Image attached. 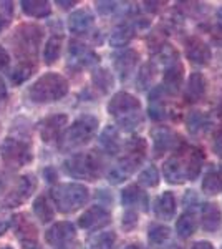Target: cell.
Here are the masks:
<instances>
[{
    "label": "cell",
    "mask_w": 222,
    "mask_h": 249,
    "mask_svg": "<svg viewBox=\"0 0 222 249\" xmlns=\"http://www.w3.org/2000/svg\"><path fill=\"white\" fill-rule=\"evenodd\" d=\"M68 93V80L60 73L48 71L28 88V98L34 103H53Z\"/></svg>",
    "instance_id": "1"
},
{
    "label": "cell",
    "mask_w": 222,
    "mask_h": 249,
    "mask_svg": "<svg viewBox=\"0 0 222 249\" xmlns=\"http://www.w3.org/2000/svg\"><path fill=\"white\" fill-rule=\"evenodd\" d=\"M51 201L56 206V210L63 214H70V213L78 211L88 203L90 198V191L85 184L80 183H63L55 186L50 191Z\"/></svg>",
    "instance_id": "2"
},
{
    "label": "cell",
    "mask_w": 222,
    "mask_h": 249,
    "mask_svg": "<svg viewBox=\"0 0 222 249\" xmlns=\"http://www.w3.org/2000/svg\"><path fill=\"white\" fill-rule=\"evenodd\" d=\"M98 130V118L93 115H83L76 118L71 126H68L65 133L60 136V150L73 151L86 144L95 136Z\"/></svg>",
    "instance_id": "3"
},
{
    "label": "cell",
    "mask_w": 222,
    "mask_h": 249,
    "mask_svg": "<svg viewBox=\"0 0 222 249\" xmlns=\"http://www.w3.org/2000/svg\"><path fill=\"white\" fill-rule=\"evenodd\" d=\"M43 38V30L35 23H22L14 32L12 43H14L15 53L22 62H32L37 57L38 47Z\"/></svg>",
    "instance_id": "4"
},
{
    "label": "cell",
    "mask_w": 222,
    "mask_h": 249,
    "mask_svg": "<svg viewBox=\"0 0 222 249\" xmlns=\"http://www.w3.org/2000/svg\"><path fill=\"white\" fill-rule=\"evenodd\" d=\"M63 170L75 179L95 181L102 173V161L95 153H76L63 161Z\"/></svg>",
    "instance_id": "5"
},
{
    "label": "cell",
    "mask_w": 222,
    "mask_h": 249,
    "mask_svg": "<svg viewBox=\"0 0 222 249\" xmlns=\"http://www.w3.org/2000/svg\"><path fill=\"white\" fill-rule=\"evenodd\" d=\"M0 158L9 168H22L32 161V146L17 138H5L0 144Z\"/></svg>",
    "instance_id": "6"
},
{
    "label": "cell",
    "mask_w": 222,
    "mask_h": 249,
    "mask_svg": "<svg viewBox=\"0 0 222 249\" xmlns=\"http://www.w3.org/2000/svg\"><path fill=\"white\" fill-rule=\"evenodd\" d=\"M35 188H37V178H35V175L28 173V175L20 176L17 183H15V188L7 195L5 201H3L5 208H17L20 204H23L32 196Z\"/></svg>",
    "instance_id": "7"
},
{
    "label": "cell",
    "mask_w": 222,
    "mask_h": 249,
    "mask_svg": "<svg viewBox=\"0 0 222 249\" xmlns=\"http://www.w3.org/2000/svg\"><path fill=\"white\" fill-rule=\"evenodd\" d=\"M139 100L135 95L128 93V91H120V93L113 95L110 103H108V113L116 116L118 120L133 113H139Z\"/></svg>",
    "instance_id": "8"
},
{
    "label": "cell",
    "mask_w": 222,
    "mask_h": 249,
    "mask_svg": "<svg viewBox=\"0 0 222 249\" xmlns=\"http://www.w3.org/2000/svg\"><path fill=\"white\" fill-rule=\"evenodd\" d=\"M75 226L70 221H60L55 223L53 226H50L45 232V241L50 246L55 248H65L70 241L75 239Z\"/></svg>",
    "instance_id": "9"
},
{
    "label": "cell",
    "mask_w": 222,
    "mask_h": 249,
    "mask_svg": "<svg viewBox=\"0 0 222 249\" xmlns=\"http://www.w3.org/2000/svg\"><path fill=\"white\" fill-rule=\"evenodd\" d=\"M111 221V214L106 208L103 206H91L88 208L86 211L80 216L78 219V226L82 230H88V231H96L100 228H104L106 224H110Z\"/></svg>",
    "instance_id": "10"
},
{
    "label": "cell",
    "mask_w": 222,
    "mask_h": 249,
    "mask_svg": "<svg viewBox=\"0 0 222 249\" xmlns=\"http://www.w3.org/2000/svg\"><path fill=\"white\" fill-rule=\"evenodd\" d=\"M67 123H68V116L63 113L47 116V118L42 120L38 124L42 140L45 143H51V142H55V140H58L63 131V128L67 126Z\"/></svg>",
    "instance_id": "11"
},
{
    "label": "cell",
    "mask_w": 222,
    "mask_h": 249,
    "mask_svg": "<svg viewBox=\"0 0 222 249\" xmlns=\"http://www.w3.org/2000/svg\"><path fill=\"white\" fill-rule=\"evenodd\" d=\"M186 57L196 65H207L212 58V52L204 40L199 37H191L186 40Z\"/></svg>",
    "instance_id": "12"
},
{
    "label": "cell",
    "mask_w": 222,
    "mask_h": 249,
    "mask_svg": "<svg viewBox=\"0 0 222 249\" xmlns=\"http://www.w3.org/2000/svg\"><path fill=\"white\" fill-rule=\"evenodd\" d=\"M68 57L71 65L76 67H91L100 62V57L93 50H90L85 43H80L76 40H71L68 47Z\"/></svg>",
    "instance_id": "13"
},
{
    "label": "cell",
    "mask_w": 222,
    "mask_h": 249,
    "mask_svg": "<svg viewBox=\"0 0 222 249\" xmlns=\"http://www.w3.org/2000/svg\"><path fill=\"white\" fill-rule=\"evenodd\" d=\"M141 161H143V158L126 155L118 164H116L115 168H111L110 173H108V181H110L111 184L123 183L124 179H128L133 175V173L136 171V168L139 166Z\"/></svg>",
    "instance_id": "14"
},
{
    "label": "cell",
    "mask_w": 222,
    "mask_h": 249,
    "mask_svg": "<svg viewBox=\"0 0 222 249\" xmlns=\"http://www.w3.org/2000/svg\"><path fill=\"white\" fill-rule=\"evenodd\" d=\"M138 52L131 50V48H124L120 53H116L113 57V65H115V70L118 71V75L121 80H126L131 75V71L135 70L136 63H138Z\"/></svg>",
    "instance_id": "15"
},
{
    "label": "cell",
    "mask_w": 222,
    "mask_h": 249,
    "mask_svg": "<svg viewBox=\"0 0 222 249\" xmlns=\"http://www.w3.org/2000/svg\"><path fill=\"white\" fill-rule=\"evenodd\" d=\"M179 143V136H176L169 128H156L153 130V150H154V156H161L166 153L171 148H174Z\"/></svg>",
    "instance_id": "16"
},
{
    "label": "cell",
    "mask_w": 222,
    "mask_h": 249,
    "mask_svg": "<svg viewBox=\"0 0 222 249\" xmlns=\"http://www.w3.org/2000/svg\"><path fill=\"white\" fill-rule=\"evenodd\" d=\"M93 23H95V17L88 9L75 10L73 14L68 17V29L75 35H85L91 30Z\"/></svg>",
    "instance_id": "17"
},
{
    "label": "cell",
    "mask_w": 222,
    "mask_h": 249,
    "mask_svg": "<svg viewBox=\"0 0 222 249\" xmlns=\"http://www.w3.org/2000/svg\"><path fill=\"white\" fill-rule=\"evenodd\" d=\"M12 226H14L17 238L23 241V244L34 243L37 238V228L27 214H17L15 218H12Z\"/></svg>",
    "instance_id": "18"
},
{
    "label": "cell",
    "mask_w": 222,
    "mask_h": 249,
    "mask_svg": "<svg viewBox=\"0 0 222 249\" xmlns=\"http://www.w3.org/2000/svg\"><path fill=\"white\" fill-rule=\"evenodd\" d=\"M183 85V67L179 63H172L171 67L166 68L164 71V77H163V90L164 93L169 95H174L177 93V90Z\"/></svg>",
    "instance_id": "19"
},
{
    "label": "cell",
    "mask_w": 222,
    "mask_h": 249,
    "mask_svg": "<svg viewBox=\"0 0 222 249\" xmlns=\"http://www.w3.org/2000/svg\"><path fill=\"white\" fill-rule=\"evenodd\" d=\"M164 173V179L171 184H181L186 179L184 175V163L181 160V156H171L169 160H166L163 166Z\"/></svg>",
    "instance_id": "20"
},
{
    "label": "cell",
    "mask_w": 222,
    "mask_h": 249,
    "mask_svg": "<svg viewBox=\"0 0 222 249\" xmlns=\"http://www.w3.org/2000/svg\"><path fill=\"white\" fill-rule=\"evenodd\" d=\"M205 78L201 73H191V77L188 80V87H186V100L189 103H196L205 95Z\"/></svg>",
    "instance_id": "21"
},
{
    "label": "cell",
    "mask_w": 222,
    "mask_h": 249,
    "mask_svg": "<svg viewBox=\"0 0 222 249\" xmlns=\"http://www.w3.org/2000/svg\"><path fill=\"white\" fill-rule=\"evenodd\" d=\"M203 161H204V153L201 150H197V148H191V150L188 151V156H186V161H184L186 179L194 181L201 173Z\"/></svg>",
    "instance_id": "22"
},
{
    "label": "cell",
    "mask_w": 222,
    "mask_h": 249,
    "mask_svg": "<svg viewBox=\"0 0 222 249\" xmlns=\"http://www.w3.org/2000/svg\"><path fill=\"white\" fill-rule=\"evenodd\" d=\"M154 213L157 218L168 221L174 218V213H176V199L174 195L171 191H164L163 195L157 198V201L154 204Z\"/></svg>",
    "instance_id": "23"
},
{
    "label": "cell",
    "mask_w": 222,
    "mask_h": 249,
    "mask_svg": "<svg viewBox=\"0 0 222 249\" xmlns=\"http://www.w3.org/2000/svg\"><path fill=\"white\" fill-rule=\"evenodd\" d=\"M222 224V213L216 203H205L203 208V228L205 231L214 232Z\"/></svg>",
    "instance_id": "24"
},
{
    "label": "cell",
    "mask_w": 222,
    "mask_h": 249,
    "mask_svg": "<svg viewBox=\"0 0 222 249\" xmlns=\"http://www.w3.org/2000/svg\"><path fill=\"white\" fill-rule=\"evenodd\" d=\"M20 5H22L23 14L34 18H45L51 14L50 3L45 0H22Z\"/></svg>",
    "instance_id": "25"
},
{
    "label": "cell",
    "mask_w": 222,
    "mask_h": 249,
    "mask_svg": "<svg viewBox=\"0 0 222 249\" xmlns=\"http://www.w3.org/2000/svg\"><path fill=\"white\" fill-rule=\"evenodd\" d=\"M100 144L108 155H116L121 148L120 133L115 126H106L100 135Z\"/></svg>",
    "instance_id": "26"
},
{
    "label": "cell",
    "mask_w": 222,
    "mask_h": 249,
    "mask_svg": "<svg viewBox=\"0 0 222 249\" xmlns=\"http://www.w3.org/2000/svg\"><path fill=\"white\" fill-rule=\"evenodd\" d=\"M133 37H135V25H131V23H121L120 27H116L113 30L110 37V45L116 48L126 47L133 40Z\"/></svg>",
    "instance_id": "27"
},
{
    "label": "cell",
    "mask_w": 222,
    "mask_h": 249,
    "mask_svg": "<svg viewBox=\"0 0 222 249\" xmlns=\"http://www.w3.org/2000/svg\"><path fill=\"white\" fill-rule=\"evenodd\" d=\"M149 116L154 122H161L166 116V110H164L163 103V88L157 87L149 93Z\"/></svg>",
    "instance_id": "28"
},
{
    "label": "cell",
    "mask_w": 222,
    "mask_h": 249,
    "mask_svg": "<svg viewBox=\"0 0 222 249\" xmlns=\"http://www.w3.org/2000/svg\"><path fill=\"white\" fill-rule=\"evenodd\" d=\"M34 214L37 216L40 223H50L55 218V210L53 204L50 203V199L45 195L38 196L34 201Z\"/></svg>",
    "instance_id": "29"
},
{
    "label": "cell",
    "mask_w": 222,
    "mask_h": 249,
    "mask_svg": "<svg viewBox=\"0 0 222 249\" xmlns=\"http://www.w3.org/2000/svg\"><path fill=\"white\" fill-rule=\"evenodd\" d=\"M116 234L113 231H103L91 236L85 244V249H115Z\"/></svg>",
    "instance_id": "30"
},
{
    "label": "cell",
    "mask_w": 222,
    "mask_h": 249,
    "mask_svg": "<svg viewBox=\"0 0 222 249\" xmlns=\"http://www.w3.org/2000/svg\"><path fill=\"white\" fill-rule=\"evenodd\" d=\"M121 203L126 208H131V206H136V204L143 203L144 210H146V204H148L146 195H144V193L141 191V188L136 186V184H130V186H126L121 191Z\"/></svg>",
    "instance_id": "31"
},
{
    "label": "cell",
    "mask_w": 222,
    "mask_h": 249,
    "mask_svg": "<svg viewBox=\"0 0 222 249\" xmlns=\"http://www.w3.org/2000/svg\"><path fill=\"white\" fill-rule=\"evenodd\" d=\"M62 45H63L62 35H51V37L48 38V42L45 43V48H43V60H45L47 65H51V63H55L56 60L60 58Z\"/></svg>",
    "instance_id": "32"
},
{
    "label": "cell",
    "mask_w": 222,
    "mask_h": 249,
    "mask_svg": "<svg viewBox=\"0 0 222 249\" xmlns=\"http://www.w3.org/2000/svg\"><path fill=\"white\" fill-rule=\"evenodd\" d=\"M196 218L194 214H191V213H184V214L179 216V219L176 221V232L179 238H191L192 234L196 232Z\"/></svg>",
    "instance_id": "33"
},
{
    "label": "cell",
    "mask_w": 222,
    "mask_h": 249,
    "mask_svg": "<svg viewBox=\"0 0 222 249\" xmlns=\"http://www.w3.org/2000/svg\"><path fill=\"white\" fill-rule=\"evenodd\" d=\"M91 82H93V85L102 91V93H108V91L113 88V85H115V80H113L111 71L106 70V68H98V70L93 71Z\"/></svg>",
    "instance_id": "34"
},
{
    "label": "cell",
    "mask_w": 222,
    "mask_h": 249,
    "mask_svg": "<svg viewBox=\"0 0 222 249\" xmlns=\"http://www.w3.org/2000/svg\"><path fill=\"white\" fill-rule=\"evenodd\" d=\"M35 71V65L34 62H20L14 70L10 71V82L14 85H22L25 83L28 78L34 75Z\"/></svg>",
    "instance_id": "35"
},
{
    "label": "cell",
    "mask_w": 222,
    "mask_h": 249,
    "mask_svg": "<svg viewBox=\"0 0 222 249\" xmlns=\"http://www.w3.org/2000/svg\"><path fill=\"white\" fill-rule=\"evenodd\" d=\"M203 191L205 195H211V196L222 193V176L219 173L214 170L205 173L203 179Z\"/></svg>",
    "instance_id": "36"
},
{
    "label": "cell",
    "mask_w": 222,
    "mask_h": 249,
    "mask_svg": "<svg viewBox=\"0 0 222 249\" xmlns=\"http://www.w3.org/2000/svg\"><path fill=\"white\" fill-rule=\"evenodd\" d=\"M186 124H188V130L191 135H197L201 131H204L209 124V118L207 115H204L203 111H191L188 115V120H186Z\"/></svg>",
    "instance_id": "37"
},
{
    "label": "cell",
    "mask_w": 222,
    "mask_h": 249,
    "mask_svg": "<svg viewBox=\"0 0 222 249\" xmlns=\"http://www.w3.org/2000/svg\"><path fill=\"white\" fill-rule=\"evenodd\" d=\"M154 75H156L154 63H151V62L144 63L138 73V78H136V85H138L139 90H146V88L151 87L153 80H154Z\"/></svg>",
    "instance_id": "38"
},
{
    "label": "cell",
    "mask_w": 222,
    "mask_h": 249,
    "mask_svg": "<svg viewBox=\"0 0 222 249\" xmlns=\"http://www.w3.org/2000/svg\"><path fill=\"white\" fill-rule=\"evenodd\" d=\"M168 238H169V228L163 226V224H153L149 228L148 239L151 246H161V244H164V241H168Z\"/></svg>",
    "instance_id": "39"
},
{
    "label": "cell",
    "mask_w": 222,
    "mask_h": 249,
    "mask_svg": "<svg viewBox=\"0 0 222 249\" xmlns=\"http://www.w3.org/2000/svg\"><path fill=\"white\" fill-rule=\"evenodd\" d=\"M124 148H126L128 155L138 156V158H144L148 144H146V142H144V138H141V136H135V138H131L130 142L126 143V146Z\"/></svg>",
    "instance_id": "40"
},
{
    "label": "cell",
    "mask_w": 222,
    "mask_h": 249,
    "mask_svg": "<svg viewBox=\"0 0 222 249\" xmlns=\"http://www.w3.org/2000/svg\"><path fill=\"white\" fill-rule=\"evenodd\" d=\"M156 58L159 60L161 63H166L168 67H171L172 63L177 62V53L176 50L171 45H161L159 50L156 52Z\"/></svg>",
    "instance_id": "41"
},
{
    "label": "cell",
    "mask_w": 222,
    "mask_h": 249,
    "mask_svg": "<svg viewBox=\"0 0 222 249\" xmlns=\"http://www.w3.org/2000/svg\"><path fill=\"white\" fill-rule=\"evenodd\" d=\"M139 183L144 184L148 188H156L159 184V175H157V170L154 166H148L146 170L139 175Z\"/></svg>",
    "instance_id": "42"
},
{
    "label": "cell",
    "mask_w": 222,
    "mask_h": 249,
    "mask_svg": "<svg viewBox=\"0 0 222 249\" xmlns=\"http://www.w3.org/2000/svg\"><path fill=\"white\" fill-rule=\"evenodd\" d=\"M141 122H143L141 113H133V115H128V116H124V118L118 120L120 126L126 131H131V130H135V128H138V124H141Z\"/></svg>",
    "instance_id": "43"
},
{
    "label": "cell",
    "mask_w": 222,
    "mask_h": 249,
    "mask_svg": "<svg viewBox=\"0 0 222 249\" xmlns=\"http://www.w3.org/2000/svg\"><path fill=\"white\" fill-rule=\"evenodd\" d=\"M136 226H138V213L128 210L123 214V228L126 231H131V230H135Z\"/></svg>",
    "instance_id": "44"
},
{
    "label": "cell",
    "mask_w": 222,
    "mask_h": 249,
    "mask_svg": "<svg viewBox=\"0 0 222 249\" xmlns=\"http://www.w3.org/2000/svg\"><path fill=\"white\" fill-rule=\"evenodd\" d=\"M116 5H118L116 2H96V10L102 15H110L118 9Z\"/></svg>",
    "instance_id": "45"
},
{
    "label": "cell",
    "mask_w": 222,
    "mask_h": 249,
    "mask_svg": "<svg viewBox=\"0 0 222 249\" xmlns=\"http://www.w3.org/2000/svg\"><path fill=\"white\" fill-rule=\"evenodd\" d=\"M12 226V216L7 211H0V238L9 231Z\"/></svg>",
    "instance_id": "46"
},
{
    "label": "cell",
    "mask_w": 222,
    "mask_h": 249,
    "mask_svg": "<svg viewBox=\"0 0 222 249\" xmlns=\"http://www.w3.org/2000/svg\"><path fill=\"white\" fill-rule=\"evenodd\" d=\"M212 150L217 156H222V124L216 130L212 140Z\"/></svg>",
    "instance_id": "47"
},
{
    "label": "cell",
    "mask_w": 222,
    "mask_h": 249,
    "mask_svg": "<svg viewBox=\"0 0 222 249\" xmlns=\"http://www.w3.org/2000/svg\"><path fill=\"white\" fill-rule=\"evenodd\" d=\"M12 14H14V10H12L10 7H2V9H0V32H3L5 27L9 25Z\"/></svg>",
    "instance_id": "48"
},
{
    "label": "cell",
    "mask_w": 222,
    "mask_h": 249,
    "mask_svg": "<svg viewBox=\"0 0 222 249\" xmlns=\"http://www.w3.org/2000/svg\"><path fill=\"white\" fill-rule=\"evenodd\" d=\"M10 63V55L2 45H0V70H5Z\"/></svg>",
    "instance_id": "49"
},
{
    "label": "cell",
    "mask_w": 222,
    "mask_h": 249,
    "mask_svg": "<svg viewBox=\"0 0 222 249\" xmlns=\"http://www.w3.org/2000/svg\"><path fill=\"white\" fill-rule=\"evenodd\" d=\"M183 203H184V206H186V208L194 206V204L197 203V196H196V193H194V191H186Z\"/></svg>",
    "instance_id": "50"
},
{
    "label": "cell",
    "mask_w": 222,
    "mask_h": 249,
    "mask_svg": "<svg viewBox=\"0 0 222 249\" xmlns=\"http://www.w3.org/2000/svg\"><path fill=\"white\" fill-rule=\"evenodd\" d=\"M191 249H214V246L209 241H197L191 246Z\"/></svg>",
    "instance_id": "51"
},
{
    "label": "cell",
    "mask_w": 222,
    "mask_h": 249,
    "mask_svg": "<svg viewBox=\"0 0 222 249\" xmlns=\"http://www.w3.org/2000/svg\"><path fill=\"white\" fill-rule=\"evenodd\" d=\"M43 173H45V178H47L48 183H51V181H55V179H56V173H55L53 168H47Z\"/></svg>",
    "instance_id": "52"
},
{
    "label": "cell",
    "mask_w": 222,
    "mask_h": 249,
    "mask_svg": "<svg viewBox=\"0 0 222 249\" xmlns=\"http://www.w3.org/2000/svg\"><path fill=\"white\" fill-rule=\"evenodd\" d=\"M7 96V85H5V80L0 77V100H3Z\"/></svg>",
    "instance_id": "53"
},
{
    "label": "cell",
    "mask_w": 222,
    "mask_h": 249,
    "mask_svg": "<svg viewBox=\"0 0 222 249\" xmlns=\"http://www.w3.org/2000/svg\"><path fill=\"white\" fill-rule=\"evenodd\" d=\"M56 5H60L62 9H70V7L76 5V2H63V0H56Z\"/></svg>",
    "instance_id": "54"
},
{
    "label": "cell",
    "mask_w": 222,
    "mask_h": 249,
    "mask_svg": "<svg viewBox=\"0 0 222 249\" xmlns=\"http://www.w3.org/2000/svg\"><path fill=\"white\" fill-rule=\"evenodd\" d=\"M23 249H42L38 246V244H35V243H25L23 244Z\"/></svg>",
    "instance_id": "55"
},
{
    "label": "cell",
    "mask_w": 222,
    "mask_h": 249,
    "mask_svg": "<svg viewBox=\"0 0 222 249\" xmlns=\"http://www.w3.org/2000/svg\"><path fill=\"white\" fill-rule=\"evenodd\" d=\"M217 23H219V27L222 29V7L217 10Z\"/></svg>",
    "instance_id": "56"
},
{
    "label": "cell",
    "mask_w": 222,
    "mask_h": 249,
    "mask_svg": "<svg viewBox=\"0 0 222 249\" xmlns=\"http://www.w3.org/2000/svg\"><path fill=\"white\" fill-rule=\"evenodd\" d=\"M124 249H141V244H130V246H126Z\"/></svg>",
    "instance_id": "57"
},
{
    "label": "cell",
    "mask_w": 222,
    "mask_h": 249,
    "mask_svg": "<svg viewBox=\"0 0 222 249\" xmlns=\"http://www.w3.org/2000/svg\"><path fill=\"white\" fill-rule=\"evenodd\" d=\"M217 111L222 115V100H221V103H219V107H217Z\"/></svg>",
    "instance_id": "58"
},
{
    "label": "cell",
    "mask_w": 222,
    "mask_h": 249,
    "mask_svg": "<svg viewBox=\"0 0 222 249\" xmlns=\"http://www.w3.org/2000/svg\"><path fill=\"white\" fill-rule=\"evenodd\" d=\"M2 249H14V248H10V246H3Z\"/></svg>",
    "instance_id": "59"
},
{
    "label": "cell",
    "mask_w": 222,
    "mask_h": 249,
    "mask_svg": "<svg viewBox=\"0 0 222 249\" xmlns=\"http://www.w3.org/2000/svg\"><path fill=\"white\" fill-rule=\"evenodd\" d=\"M58 249H67V246L65 248H58Z\"/></svg>",
    "instance_id": "60"
}]
</instances>
